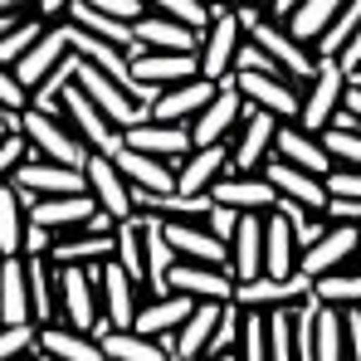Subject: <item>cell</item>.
<instances>
[{
    "mask_svg": "<svg viewBox=\"0 0 361 361\" xmlns=\"http://www.w3.org/2000/svg\"><path fill=\"white\" fill-rule=\"evenodd\" d=\"M347 108L361 118V83H352V88H347Z\"/></svg>",
    "mask_w": 361,
    "mask_h": 361,
    "instance_id": "f907efd6",
    "label": "cell"
},
{
    "mask_svg": "<svg viewBox=\"0 0 361 361\" xmlns=\"http://www.w3.org/2000/svg\"><path fill=\"white\" fill-rule=\"evenodd\" d=\"M10 180L20 185L25 205H35L39 195H68V190H88V166H68V161H49V157H30L25 166H15Z\"/></svg>",
    "mask_w": 361,
    "mask_h": 361,
    "instance_id": "277c9868",
    "label": "cell"
},
{
    "mask_svg": "<svg viewBox=\"0 0 361 361\" xmlns=\"http://www.w3.org/2000/svg\"><path fill=\"white\" fill-rule=\"evenodd\" d=\"M103 307H108L113 327H137V279L127 274L118 254L103 259Z\"/></svg>",
    "mask_w": 361,
    "mask_h": 361,
    "instance_id": "603a6c76",
    "label": "cell"
},
{
    "mask_svg": "<svg viewBox=\"0 0 361 361\" xmlns=\"http://www.w3.org/2000/svg\"><path fill=\"white\" fill-rule=\"evenodd\" d=\"M93 5H98V10H108V15H122V20H132V25L147 15V10H142V0H93Z\"/></svg>",
    "mask_w": 361,
    "mask_h": 361,
    "instance_id": "bcb514c9",
    "label": "cell"
},
{
    "mask_svg": "<svg viewBox=\"0 0 361 361\" xmlns=\"http://www.w3.org/2000/svg\"><path fill=\"white\" fill-rule=\"evenodd\" d=\"M347 357H361V302L347 307Z\"/></svg>",
    "mask_w": 361,
    "mask_h": 361,
    "instance_id": "7dc6e473",
    "label": "cell"
},
{
    "mask_svg": "<svg viewBox=\"0 0 361 361\" xmlns=\"http://www.w3.org/2000/svg\"><path fill=\"white\" fill-rule=\"evenodd\" d=\"M342 103H347V68L337 59H317V73H312L307 93H302V118L298 122L312 127V132H322V127H332Z\"/></svg>",
    "mask_w": 361,
    "mask_h": 361,
    "instance_id": "8992f818",
    "label": "cell"
},
{
    "mask_svg": "<svg viewBox=\"0 0 361 361\" xmlns=\"http://www.w3.org/2000/svg\"><path fill=\"white\" fill-rule=\"evenodd\" d=\"M322 142L342 166H361V127H322Z\"/></svg>",
    "mask_w": 361,
    "mask_h": 361,
    "instance_id": "60d3db41",
    "label": "cell"
},
{
    "mask_svg": "<svg viewBox=\"0 0 361 361\" xmlns=\"http://www.w3.org/2000/svg\"><path fill=\"white\" fill-rule=\"evenodd\" d=\"M269 357H274V361H293V357H298L293 302H279V307H269Z\"/></svg>",
    "mask_w": 361,
    "mask_h": 361,
    "instance_id": "d590c367",
    "label": "cell"
},
{
    "mask_svg": "<svg viewBox=\"0 0 361 361\" xmlns=\"http://www.w3.org/2000/svg\"><path fill=\"white\" fill-rule=\"evenodd\" d=\"M215 88H220V78H210V73H195V78H185V83H171V88L157 98L152 118L157 122H195V113L215 98Z\"/></svg>",
    "mask_w": 361,
    "mask_h": 361,
    "instance_id": "5bb4252c",
    "label": "cell"
},
{
    "mask_svg": "<svg viewBox=\"0 0 361 361\" xmlns=\"http://www.w3.org/2000/svg\"><path fill=\"white\" fill-rule=\"evenodd\" d=\"M35 317V298H30V269L20 254H5L0 269V322H30Z\"/></svg>",
    "mask_w": 361,
    "mask_h": 361,
    "instance_id": "cb8c5ba5",
    "label": "cell"
},
{
    "mask_svg": "<svg viewBox=\"0 0 361 361\" xmlns=\"http://www.w3.org/2000/svg\"><path fill=\"white\" fill-rule=\"evenodd\" d=\"M352 259H361V225L357 220H332V230L312 249H302L298 269H307L312 279L317 274H332V269H347Z\"/></svg>",
    "mask_w": 361,
    "mask_h": 361,
    "instance_id": "52a82bcc",
    "label": "cell"
},
{
    "mask_svg": "<svg viewBox=\"0 0 361 361\" xmlns=\"http://www.w3.org/2000/svg\"><path fill=\"white\" fill-rule=\"evenodd\" d=\"M240 215L244 210H235V205H225V200H215V210L205 215V225L220 235V240H235V230H240Z\"/></svg>",
    "mask_w": 361,
    "mask_h": 361,
    "instance_id": "7bdbcfd3",
    "label": "cell"
},
{
    "mask_svg": "<svg viewBox=\"0 0 361 361\" xmlns=\"http://www.w3.org/2000/svg\"><path fill=\"white\" fill-rule=\"evenodd\" d=\"M25 132L35 142V157L68 161V166H88V157H93V147L78 132H68L54 113H44V108H25Z\"/></svg>",
    "mask_w": 361,
    "mask_h": 361,
    "instance_id": "5b68a950",
    "label": "cell"
},
{
    "mask_svg": "<svg viewBox=\"0 0 361 361\" xmlns=\"http://www.w3.org/2000/svg\"><path fill=\"white\" fill-rule=\"evenodd\" d=\"M98 298H103V264H59V307L83 332L98 327Z\"/></svg>",
    "mask_w": 361,
    "mask_h": 361,
    "instance_id": "7a4b0ae2",
    "label": "cell"
},
{
    "mask_svg": "<svg viewBox=\"0 0 361 361\" xmlns=\"http://www.w3.org/2000/svg\"><path fill=\"white\" fill-rule=\"evenodd\" d=\"M317 298L337 302V307H357L361 302V269H332V274H317Z\"/></svg>",
    "mask_w": 361,
    "mask_h": 361,
    "instance_id": "8d00e7d4",
    "label": "cell"
},
{
    "mask_svg": "<svg viewBox=\"0 0 361 361\" xmlns=\"http://www.w3.org/2000/svg\"><path fill=\"white\" fill-rule=\"evenodd\" d=\"M298 235H293V220L274 205V215H264V274H279V279H288V274H298Z\"/></svg>",
    "mask_w": 361,
    "mask_h": 361,
    "instance_id": "ac0fdd59",
    "label": "cell"
},
{
    "mask_svg": "<svg viewBox=\"0 0 361 361\" xmlns=\"http://www.w3.org/2000/svg\"><path fill=\"white\" fill-rule=\"evenodd\" d=\"M347 0H302L298 10L288 15V30L298 35V39H317L332 20H337V10H342Z\"/></svg>",
    "mask_w": 361,
    "mask_h": 361,
    "instance_id": "e575fe53",
    "label": "cell"
},
{
    "mask_svg": "<svg viewBox=\"0 0 361 361\" xmlns=\"http://www.w3.org/2000/svg\"><path fill=\"white\" fill-rule=\"evenodd\" d=\"M137 39L147 49H200L205 44V30L185 25L176 15H166V10H157V15H142L137 20Z\"/></svg>",
    "mask_w": 361,
    "mask_h": 361,
    "instance_id": "7402d4cb",
    "label": "cell"
},
{
    "mask_svg": "<svg viewBox=\"0 0 361 361\" xmlns=\"http://www.w3.org/2000/svg\"><path fill=\"white\" fill-rule=\"evenodd\" d=\"M25 269H30V298H35V322H54V307H59V274H49L44 254H25Z\"/></svg>",
    "mask_w": 361,
    "mask_h": 361,
    "instance_id": "f546056e",
    "label": "cell"
},
{
    "mask_svg": "<svg viewBox=\"0 0 361 361\" xmlns=\"http://www.w3.org/2000/svg\"><path fill=\"white\" fill-rule=\"evenodd\" d=\"M44 357H59V361H103V337L98 332H83V327H59V322H44Z\"/></svg>",
    "mask_w": 361,
    "mask_h": 361,
    "instance_id": "d4e9b609",
    "label": "cell"
},
{
    "mask_svg": "<svg viewBox=\"0 0 361 361\" xmlns=\"http://www.w3.org/2000/svg\"><path fill=\"white\" fill-rule=\"evenodd\" d=\"M113 254H118V230H83V235L54 240V249H49L54 264H103Z\"/></svg>",
    "mask_w": 361,
    "mask_h": 361,
    "instance_id": "83f0119b",
    "label": "cell"
},
{
    "mask_svg": "<svg viewBox=\"0 0 361 361\" xmlns=\"http://www.w3.org/2000/svg\"><path fill=\"white\" fill-rule=\"evenodd\" d=\"M63 118L73 122V132L93 147V152H108V157H118L122 147H127V127H118V122L108 118L93 98H88V88L73 78L68 88H63Z\"/></svg>",
    "mask_w": 361,
    "mask_h": 361,
    "instance_id": "6da1fadb",
    "label": "cell"
},
{
    "mask_svg": "<svg viewBox=\"0 0 361 361\" xmlns=\"http://www.w3.org/2000/svg\"><path fill=\"white\" fill-rule=\"evenodd\" d=\"M73 0H39V15H63Z\"/></svg>",
    "mask_w": 361,
    "mask_h": 361,
    "instance_id": "681fc988",
    "label": "cell"
},
{
    "mask_svg": "<svg viewBox=\"0 0 361 361\" xmlns=\"http://www.w3.org/2000/svg\"><path fill=\"white\" fill-rule=\"evenodd\" d=\"M127 54H132V68H137V78H147V83H161V88H171V83H185V78H195V73H200V54H195V49H147V44L137 39Z\"/></svg>",
    "mask_w": 361,
    "mask_h": 361,
    "instance_id": "9c48e42d",
    "label": "cell"
},
{
    "mask_svg": "<svg viewBox=\"0 0 361 361\" xmlns=\"http://www.w3.org/2000/svg\"><path fill=\"white\" fill-rule=\"evenodd\" d=\"M327 190L332 195H357L361 200V166H332L327 171Z\"/></svg>",
    "mask_w": 361,
    "mask_h": 361,
    "instance_id": "ee69618b",
    "label": "cell"
},
{
    "mask_svg": "<svg viewBox=\"0 0 361 361\" xmlns=\"http://www.w3.org/2000/svg\"><path fill=\"white\" fill-rule=\"evenodd\" d=\"M118 259L127 264V274H132L137 283L147 279V230H142V215L118 220Z\"/></svg>",
    "mask_w": 361,
    "mask_h": 361,
    "instance_id": "d6a6232c",
    "label": "cell"
},
{
    "mask_svg": "<svg viewBox=\"0 0 361 361\" xmlns=\"http://www.w3.org/2000/svg\"><path fill=\"white\" fill-rule=\"evenodd\" d=\"M259 5H264L269 15H293V10H298L302 0H259Z\"/></svg>",
    "mask_w": 361,
    "mask_h": 361,
    "instance_id": "c3c4849f",
    "label": "cell"
},
{
    "mask_svg": "<svg viewBox=\"0 0 361 361\" xmlns=\"http://www.w3.org/2000/svg\"><path fill=\"white\" fill-rule=\"evenodd\" d=\"M127 142L142 147V152H157L166 161H180L185 152H195V137H190V122H157L142 118L137 127H127Z\"/></svg>",
    "mask_w": 361,
    "mask_h": 361,
    "instance_id": "2e32d148",
    "label": "cell"
},
{
    "mask_svg": "<svg viewBox=\"0 0 361 361\" xmlns=\"http://www.w3.org/2000/svg\"><path fill=\"white\" fill-rule=\"evenodd\" d=\"M235 171V152L225 142H210V147H195L176 161V176H180V190H210L220 176Z\"/></svg>",
    "mask_w": 361,
    "mask_h": 361,
    "instance_id": "e0dca14e",
    "label": "cell"
},
{
    "mask_svg": "<svg viewBox=\"0 0 361 361\" xmlns=\"http://www.w3.org/2000/svg\"><path fill=\"white\" fill-rule=\"evenodd\" d=\"M44 15L39 10H30L25 20H15V25H5V39H0V63H20V54H30L39 39H44Z\"/></svg>",
    "mask_w": 361,
    "mask_h": 361,
    "instance_id": "4dcf8cb0",
    "label": "cell"
},
{
    "mask_svg": "<svg viewBox=\"0 0 361 361\" xmlns=\"http://www.w3.org/2000/svg\"><path fill=\"white\" fill-rule=\"evenodd\" d=\"M44 352V332H35V317L30 322H5L0 332V357H39Z\"/></svg>",
    "mask_w": 361,
    "mask_h": 361,
    "instance_id": "74e56055",
    "label": "cell"
},
{
    "mask_svg": "<svg viewBox=\"0 0 361 361\" xmlns=\"http://www.w3.org/2000/svg\"><path fill=\"white\" fill-rule=\"evenodd\" d=\"M327 220H357L361 225V200L357 195H332L327 200Z\"/></svg>",
    "mask_w": 361,
    "mask_h": 361,
    "instance_id": "f6af8a7d",
    "label": "cell"
},
{
    "mask_svg": "<svg viewBox=\"0 0 361 361\" xmlns=\"http://www.w3.org/2000/svg\"><path fill=\"white\" fill-rule=\"evenodd\" d=\"M317 357L322 361L347 357V312L337 302H322V312H317Z\"/></svg>",
    "mask_w": 361,
    "mask_h": 361,
    "instance_id": "836d02e7",
    "label": "cell"
},
{
    "mask_svg": "<svg viewBox=\"0 0 361 361\" xmlns=\"http://www.w3.org/2000/svg\"><path fill=\"white\" fill-rule=\"evenodd\" d=\"M210 190H215V200H225L235 210H274L279 205V185L264 171H230V176L215 180Z\"/></svg>",
    "mask_w": 361,
    "mask_h": 361,
    "instance_id": "9a60e30c",
    "label": "cell"
},
{
    "mask_svg": "<svg viewBox=\"0 0 361 361\" xmlns=\"http://www.w3.org/2000/svg\"><path fill=\"white\" fill-rule=\"evenodd\" d=\"M152 5L185 20V25H195V30H210V20H215V5H205V0H152Z\"/></svg>",
    "mask_w": 361,
    "mask_h": 361,
    "instance_id": "b9f144b4",
    "label": "cell"
},
{
    "mask_svg": "<svg viewBox=\"0 0 361 361\" xmlns=\"http://www.w3.org/2000/svg\"><path fill=\"white\" fill-rule=\"evenodd\" d=\"M98 195L93 190H68V195H39L30 205V220L49 225V230H83L93 215H98Z\"/></svg>",
    "mask_w": 361,
    "mask_h": 361,
    "instance_id": "7c38bea8",
    "label": "cell"
},
{
    "mask_svg": "<svg viewBox=\"0 0 361 361\" xmlns=\"http://www.w3.org/2000/svg\"><path fill=\"white\" fill-rule=\"evenodd\" d=\"M240 357H249V361H264V357H269V317H264V307H244Z\"/></svg>",
    "mask_w": 361,
    "mask_h": 361,
    "instance_id": "ab89813d",
    "label": "cell"
},
{
    "mask_svg": "<svg viewBox=\"0 0 361 361\" xmlns=\"http://www.w3.org/2000/svg\"><path fill=\"white\" fill-rule=\"evenodd\" d=\"M264 176L279 185V195H288V200H302V205H312V210H327V200H332V190H327V176L307 171V166H298V161H283V157H274V161H264Z\"/></svg>",
    "mask_w": 361,
    "mask_h": 361,
    "instance_id": "4fadbf2b",
    "label": "cell"
},
{
    "mask_svg": "<svg viewBox=\"0 0 361 361\" xmlns=\"http://www.w3.org/2000/svg\"><path fill=\"white\" fill-rule=\"evenodd\" d=\"M357 30H361V0H347V5L337 10V20H332V25L312 39V44H317V59H337Z\"/></svg>",
    "mask_w": 361,
    "mask_h": 361,
    "instance_id": "1f68e13d",
    "label": "cell"
},
{
    "mask_svg": "<svg viewBox=\"0 0 361 361\" xmlns=\"http://www.w3.org/2000/svg\"><path fill=\"white\" fill-rule=\"evenodd\" d=\"M88 190H93L98 205L113 210L118 220H127V215L137 210V200H132V180H127V171H122L108 152H93V157H88Z\"/></svg>",
    "mask_w": 361,
    "mask_h": 361,
    "instance_id": "8fae6325",
    "label": "cell"
},
{
    "mask_svg": "<svg viewBox=\"0 0 361 361\" xmlns=\"http://www.w3.org/2000/svg\"><path fill=\"white\" fill-rule=\"evenodd\" d=\"M25 230H30V205L10 180L0 190V254H25Z\"/></svg>",
    "mask_w": 361,
    "mask_h": 361,
    "instance_id": "f1b7e54d",
    "label": "cell"
},
{
    "mask_svg": "<svg viewBox=\"0 0 361 361\" xmlns=\"http://www.w3.org/2000/svg\"><path fill=\"white\" fill-rule=\"evenodd\" d=\"M68 49H73L68 25H49V30H44V39H39L30 54H20V63H10V68H15L30 88H39V83H44V78H49V73L63 63V54H68Z\"/></svg>",
    "mask_w": 361,
    "mask_h": 361,
    "instance_id": "d6986e66",
    "label": "cell"
},
{
    "mask_svg": "<svg viewBox=\"0 0 361 361\" xmlns=\"http://www.w3.org/2000/svg\"><path fill=\"white\" fill-rule=\"evenodd\" d=\"M274 157H283V161H298L307 171H317V176H327L332 166H337V157L327 152V142L322 137H312V127H279V142H274Z\"/></svg>",
    "mask_w": 361,
    "mask_h": 361,
    "instance_id": "44dd1931",
    "label": "cell"
},
{
    "mask_svg": "<svg viewBox=\"0 0 361 361\" xmlns=\"http://www.w3.org/2000/svg\"><path fill=\"white\" fill-rule=\"evenodd\" d=\"M240 332H244V302L230 298V302H225V312H220V327H215L205 357H230V352H240Z\"/></svg>",
    "mask_w": 361,
    "mask_h": 361,
    "instance_id": "f35d334b",
    "label": "cell"
},
{
    "mask_svg": "<svg viewBox=\"0 0 361 361\" xmlns=\"http://www.w3.org/2000/svg\"><path fill=\"white\" fill-rule=\"evenodd\" d=\"M230 269H235V279H254V274H264V215L259 210H244L240 215V230H235V240H230Z\"/></svg>",
    "mask_w": 361,
    "mask_h": 361,
    "instance_id": "4316f807",
    "label": "cell"
},
{
    "mask_svg": "<svg viewBox=\"0 0 361 361\" xmlns=\"http://www.w3.org/2000/svg\"><path fill=\"white\" fill-rule=\"evenodd\" d=\"M244 35H249V30H244V20H240V5L215 0V20H210V30H205V44H200V73L225 78V73L235 68V54H240Z\"/></svg>",
    "mask_w": 361,
    "mask_h": 361,
    "instance_id": "3957f363",
    "label": "cell"
},
{
    "mask_svg": "<svg viewBox=\"0 0 361 361\" xmlns=\"http://www.w3.org/2000/svg\"><path fill=\"white\" fill-rule=\"evenodd\" d=\"M103 337V352L118 361H161L166 357V342L161 337H147L142 327H113V317H98L93 327Z\"/></svg>",
    "mask_w": 361,
    "mask_h": 361,
    "instance_id": "ffe728a7",
    "label": "cell"
},
{
    "mask_svg": "<svg viewBox=\"0 0 361 361\" xmlns=\"http://www.w3.org/2000/svg\"><path fill=\"white\" fill-rule=\"evenodd\" d=\"M307 293H317V279L298 269V274H288V279H279V274H254V279H240V293L235 298L244 307H279V302H298Z\"/></svg>",
    "mask_w": 361,
    "mask_h": 361,
    "instance_id": "30bf717a",
    "label": "cell"
},
{
    "mask_svg": "<svg viewBox=\"0 0 361 361\" xmlns=\"http://www.w3.org/2000/svg\"><path fill=\"white\" fill-rule=\"evenodd\" d=\"M220 312H225V302H220V298H200V307L176 327V357L180 361L205 357V352H210V337H215V327H220Z\"/></svg>",
    "mask_w": 361,
    "mask_h": 361,
    "instance_id": "484cf974",
    "label": "cell"
},
{
    "mask_svg": "<svg viewBox=\"0 0 361 361\" xmlns=\"http://www.w3.org/2000/svg\"><path fill=\"white\" fill-rule=\"evenodd\" d=\"M279 113H269V108H259V103H249V113H244V132L235 137V171H264V161H269V152H274V142H279Z\"/></svg>",
    "mask_w": 361,
    "mask_h": 361,
    "instance_id": "ba28073f",
    "label": "cell"
}]
</instances>
